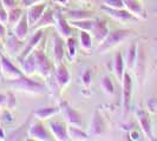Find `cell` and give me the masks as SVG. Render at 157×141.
Here are the masks:
<instances>
[{
  "label": "cell",
  "instance_id": "6da1fadb",
  "mask_svg": "<svg viewBox=\"0 0 157 141\" xmlns=\"http://www.w3.org/2000/svg\"><path fill=\"white\" fill-rule=\"evenodd\" d=\"M8 86L13 91L31 95H45L48 92V87L46 85L36 81L27 75H23L16 80H11L8 82Z\"/></svg>",
  "mask_w": 157,
  "mask_h": 141
},
{
  "label": "cell",
  "instance_id": "7a4b0ae2",
  "mask_svg": "<svg viewBox=\"0 0 157 141\" xmlns=\"http://www.w3.org/2000/svg\"><path fill=\"white\" fill-rule=\"evenodd\" d=\"M131 32L129 30H115V31H110L108 34V37L102 44L98 46V53L99 54H105L108 52H110L111 49L116 48L119 46L121 44H123L124 41L130 38Z\"/></svg>",
  "mask_w": 157,
  "mask_h": 141
},
{
  "label": "cell",
  "instance_id": "3957f363",
  "mask_svg": "<svg viewBox=\"0 0 157 141\" xmlns=\"http://www.w3.org/2000/svg\"><path fill=\"white\" fill-rule=\"evenodd\" d=\"M32 53L34 55V60H36L37 73L41 78L46 79V80H50V79L53 78L55 66L50 61V59L46 56V54L41 49H37V48Z\"/></svg>",
  "mask_w": 157,
  "mask_h": 141
},
{
  "label": "cell",
  "instance_id": "277c9868",
  "mask_svg": "<svg viewBox=\"0 0 157 141\" xmlns=\"http://www.w3.org/2000/svg\"><path fill=\"white\" fill-rule=\"evenodd\" d=\"M55 16H56V28H57V33L63 38V39H67L72 37L75 27H72L70 21L65 18L63 12L60 9H56L55 11Z\"/></svg>",
  "mask_w": 157,
  "mask_h": 141
},
{
  "label": "cell",
  "instance_id": "5b68a950",
  "mask_svg": "<svg viewBox=\"0 0 157 141\" xmlns=\"http://www.w3.org/2000/svg\"><path fill=\"white\" fill-rule=\"evenodd\" d=\"M60 112L63 113L64 119L66 121V124L70 126H76V127H82V115L77 110H75L70 103L66 101H63L60 103Z\"/></svg>",
  "mask_w": 157,
  "mask_h": 141
},
{
  "label": "cell",
  "instance_id": "8992f818",
  "mask_svg": "<svg viewBox=\"0 0 157 141\" xmlns=\"http://www.w3.org/2000/svg\"><path fill=\"white\" fill-rule=\"evenodd\" d=\"M0 63H1V74L7 79V80H16V79L23 77L24 73L21 70H19L13 63L10 60V58L2 54L0 56Z\"/></svg>",
  "mask_w": 157,
  "mask_h": 141
},
{
  "label": "cell",
  "instance_id": "52a82bcc",
  "mask_svg": "<svg viewBox=\"0 0 157 141\" xmlns=\"http://www.w3.org/2000/svg\"><path fill=\"white\" fill-rule=\"evenodd\" d=\"M105 131H106V125H105L104 118L101 114L99 110H96L92 114V118H91L87 133L90 136L98 138V136H102L103 134L105 133Z\"/></svg>",
  "mask_w": 157,
  "mask_h": 141
},
{
  "label": "cell",
  "instance_id": "ba28073f",
  "mask_svg": "<svg viewBox=\"0 0 157 141\" xmlns=\"http://www.w3.org/2000/svg\"><path fill=\"white\" fill-rule=\"evenodd\" d=\"M29 139L37 141H51L55 140L50 129H47L41 122H34L29 128Z\"/></svg>",
  "mask_w": 157,
  "mask_h": 141
},
{
  "label": "cell",
  "instance_id": "9c48e42d",
  "mask_svg": "<svg viewBox=\"0 0 157 141\" xmlns=\"http://www.w3.org/2000/svg\"><path fill=\"white\" fill-rule=\"evenodd\" d=\"M90 33L92 35V39L99 46L103 41L105 40V38L108 37V34L110 33L108 23L105 20H103V19H99V18L94 19V25H92V28H91Z\"/></svg>",
  "mask_w": 157,
  "mask_h": 141
},
{
  "label": "cell",
  "instance_id": "30bf717a",
  "mask_svg": "<svg viewBox=\"0 0 157 141\" xmlns=\"http://www.w3.org/2000/svg\"><path fill=\"white\" fill-rule=\"evenodd\" d=\"M136 118H137V121L141 126V129L144 134V136L148 140H155L154 133H152V122H151L149 113L147 110L138 108V110H136Z\"/></svg>",
  "mask_w": 157,
  "mask_h": 141
},
{
  "label": "cell",
  "instance_id": "8fae6325",
  "mask_svg": "<svg viewBox=\"0 0 157 141\" xmlns=\"http://www.w3.org/2000/svg\"><path fill=\"white\" fill-rule=\"evenodd\" d=\"M132 87L134 82L132 79L130 77V74L125 72L123 81H122V103H123V110L124 113H126L130 108V103H131V98H132Z\"/></svg>",
  "mask_w": 157,
  "mask_h": 141
},
{
  "label": "cell",
  "instance_id": "7c38bea8",
  "mask_svg": "<svg viewBox=\"0 0 157 141\" xmlns=\"http://www.w3.org/2000/svg\"><path fill=\"white\" fill-rule=\"evenodd\" d=\"M101 9H102L105 14H108L112 19L117 20L119 23H129V21H137L138 20L129 11H126L125 8H110L103 5L102 7H101Z\"/></svg>",
  "mask_w": 157,
  "mask_h": 141
},
{
  "label": "cell",
  "instance_id": "4fadbf2b",
  "mask_svg": "<svg viewBox=\"0 0 157 141\" xmlns=\"http://www.w3.org/2000/svg\"><path fill=\"white\" fill-rule=\"evenodd\" d=\"M4 46H5V53L10 54L11 56H18L23 52L24 47H25V41L18 39L16 35L12 33L4 41Z\"/></svg>",
  "mask_w": 157,
  "mask_h": 141
},
{
  "label": "cell",
  "instance_id": "5bb4252c",
  "mask_svg": "<svg viewBox=\"0 0 157 141\" xmlns=\"http://www.w3.org/2000/svg\"><path fill=\"white\" fill-rule=\"evenodd\" d=\"M41 38H43V31H41V30H39V31H37V32H33L31 38H30L29 41L25 44V47H24L23 52L17 56V60H19V63H20V61H23L27 55L31 54L32 52L37 48V46L39 45Z\"/></svg>",
  "mask_w": 157,
  "mask_h": 141
},
{
  "label": "cell",
  "instance_id": "9a60e30c",
  "mask_svg": "<svg viewBox=\"0 0 157 141\" xmlns=\"http://www.w3.org/2000/svg\"><path fill=\"white\" fill-rule=\"evenodd\" d=\"M53 77H55V80L56 82H57V85H58V87H59V89H63L64 87H66L70 84V72H69V68L63 63L55 65Z\"/></svg>",
  "mask_w": 157,
  "mask_h": 141
},
{
  "label": "cell",
  "instance_id": "2e32d148",
  "mask_svg": "<svg viewBox=\"0 0 157 141\" xmlns=\"http://www.w3.org/2000/svg\"><path fill=\"white\" fill-rule=\"evenodd\" d=\"M47 126H48V129H50L51 134L53 135L55 140H58V141L70 140L66 124L59 122V121H50Z\"/></svg>",
  "mask_w": 157,
  "mask_h": 141
},
{
  "label": "cell",
  "instance_id": "e0dca14e",
  "mask_svg": "<svg viewBox=\"0 0 157 141\" xmlns=\"http://www.w3.org/2000/svg\"><path fill=\"white\" fill-rule=\"evenodd\" d=\"M123 4H124V8L126 11H129L138 20H144L148 18L147 11L143 7L140 0H123Z\"/></svg>",
  "mask_w": 157,
  "mask_h": 141
},
{
  "label": "cell",
  "instance_id": "ac0fdd59",
  "mask_svg": "<svg viewBox=\"0 0 157 141\" xmlns=\"http://www.w3.org/2000/svg\"><path fill=\"white\" fill-rule=\"evenodd\" d=\"M65 39H63L58 33H55L53 35V59H55V65L60 63L64 61L65 58Z\"/></svg>",
  "mask_w": 157,
  "mask_h": 141
},
{
  "label": "cell",
  "instance_id": "d6986e66",
  "mask_svg": "<svg viewBox=\"0 0 157 141\" xmlns=\"http://www.w3.org/2000/svg\"><path fill=\"white\" fill-rule=\"evenodd\" d=\"M55 25H56L55 11L46 8L45 12H44V14H43L41 18L39 19V21L32 27V32H37V31H39V30H44V28H46V27L55 26Z\"/></svg>",
  "mask_w": 157,
  "mask_h": 141
},
{
  "label": "cell",
  "instance_id": "ffe728a7",
  "mask_svg": "<svg viewBox=\"0 0 157 141\" xmlns=\"http://www.w3.org/2000/svg\"><path fill=\"white\" fill-rule=\"evenodd\" d=\"M46 8H47L46 5L44 2L38 4V5H34L32 7H29L27 13H26V18H27V21H29V25H30L31 28L39 21V19L44 14V12H45Z\"/></svg>",
  "mask_w": 157,
  "mask_h": 141
},
{
  "label": "cell",
  "instance_id": "44dd1931",
  "mask_svg": "<svg viewBox=\"0 0 157 141\" xmlns=\"http://www.w3.org/2000/svg\"><path fill=\"white\" fill-rule=\"evenodd\" d=\"M94 12L84 11V9H69L65 12V18L69 21H79V20H89L94 19Z\"/></svg>",
  "mask_w": 157,
  "mask_h": 141
},
{
  "label": "cell",
  "instance_id": "7402d4cb",
  "mask_svg": "<svg viewBox=\"0 0 157 141\" xmlns=\"http://www.w3.org/2000/svg\"><path fill=\"white\" fill-rule=\"evenodd\" d=\"M29 33H30V25H29V21H27L26 14H24L23 18L20 19V21L13 27V34L18 39L25 41L27 39Z\"/></svg>",
  "mask_w": 157,
  "mask_h": 141
},
{
  "label": "cell",
  "instance_id": "603a6c76",
  "mask_svg": "<svg viewBox=\"0 0 157 141\" xmlns=\"http://www.w3.org/2000/svg\"><path fill=\"white\" fill-rule=\"evenodd\" d=\"M113 73H115V77L117 79V81L122 85V81H123V77H124V73H125V60L123 58V55L121 52H117L115 55V60H113Z\"/></svg>",
  "mask_w": 157,
  "mask_h": 141
},
{
  "label": "cell",
  "instance_id": "cb8c5ba5",
  "mask_svg": "<svg viewBox=\"0 0 157 141\" xmlns=\"http://www.w3.org/2000/svg\"><path fill=\"white\" fill-rule=\"evenodd\" d=\"M29 128H30V120L23 124L20 127H18L17 129L12 131L8 135H6V139L7 140H27Z\"/></svg>",
  "mask_w": 157,
  "mask_h": 141
},
{
  "label": "cell",
  "instance_id": "d4e9b609",
  "mask_svg": "<svg viewBox=\"0 0 157 141\" xmlns=\"http://www.w3.org/2000/svg\"><path fill=\"white\" fill-rule=\"evenodd\" d=\"M137 56H138V45L137 42H132L129 48H128V52H126L125 56V66L128 70H134L136 61H137Z\"/></svg>",
  "mask_w": 157,
  "mask_h": 141
},
{
  "label": "cell",
  "instance_id": "484cf974",
  "mask_svg": "<svg viewBox=\"0 0 157 141\" xmlns=\"http://www.w3.org/2000/svg\"><path fill=\"white\" fill-rule=\"evenodd\" d=\"M20 66H21L20 70H23L24 75L32 77V75L37 72V68H36V60H34L33 53H31L30 55H27L23 61H20Z\"/></svg>",
  "mask_w": 157,
  "mask_h": 141
},
{
  "label": "cell",
  "instance_id": "4316f807",
  "mask_svg": "<svg viewBox=\"0 0 157 141\" xmlns=\"http://www.w3.org/2000/svg\"><path fill=\"white\" fill-rule=\"evenodd\" d=\"M58 113H60V107L59 106H57V107H44V108H39V110H34L33 115L40 121H44V120H48L52 117H55Z\"/></svg>",
  "mask_w": 157,
  "mask_h": 141
},
{
  "label": "cell",
  "instance_id": "83f0119b",
  "mask_svg": "<svg viewBox=\"0 0 157 141\" xmlns=\"http://www.w3.org/2000/svg\"><path fill=\"white\" fill-rule=\"evenodd\" d=\"M67 132H69V136L70 140H76V141H84L90 139L89 133L84 132L82 129V127H76V126H70L67 127Z\"/></svg>",
  "mask_w": 157,
  "mask_h": 141
},
{
  "label": "cell",
  "instance_id": "f1b7e54d",
  "mask_svg": "<svg viewBox=\"0 0 157 141\" xmlns=\"http://www.w3.org/2000/svg\"><path fill=\"white\" fill-rule=\"evenodd\" d=\"M92 42H94V39H92V35H91L90 32L80 31V33H79V44H80V47L84 51H91Z\"/></svg>",
  "mask_w": 157,
  "mask_h": 141
},
{
  "label": "cell",
  "instance_id": "f546056e",
  "mask_svg": "<svg viewBox=\"0 0 157 141\" xmlns=\"http://www.w3.org/2000/svg\"><path fill=\"white\" fill-rule=\"evenodd\" d=\"M65 47H66V54L67 58L70 60V63H72L75 59H76V55H77V42L75 38H67L66 42H65Z\"/></svg>",
  "mask_w": 157,
  "mask_h": 141
},
{
  "label": "cell",
  "instance_id": "4dcf8cb0",
  "mask_svg": "<svg viewBox=\"0 0 157 141\" xmlns=\"http://www.w3.org/2000/svg\"><path fill=\"white\" fill-rule=\"evenodd\" d=\"M24 13L20 8H13L11 11H8V16H7V24L8 26L11 27H14L20 21V19L23 18Z\"/></svg>",
  "mask_w": 157,
  "mask_h": 141
},
{
  "label": "cell",
  "instance_id": "1f68e13d",
  "mask_svg": "<svg viewBox=\"0 0 157 141\" xmlns=\"http://www.w3.org/2000/svg\"><path fill=\"white\" fill-rule=\"evenodd\" d=\"M101 87H102L103 92L106 94V95H113L115 94V85L112 82V80L110 79V77L108 75H103L101 78Z\"/></svg>",
  "mask_w": 157,
  "mask_h": 141
},
{
  "label": "cell",
  "instance_id": "d6a6232c",
  "mask_svg": "<svg viewBox=\"0 0 157 141\" xmlns=\"http://www.w3.org/2000/svg\"><path fill=\"white\" fill-rule=\"evenodd\" d=\"M72 27L77 28L79 31H86L91 32L92 25H94V19H89V20H79V21H70Z\"/></svg>",
  "mask_w": 157,
  "mask_h": 141
},
{
  "label": "cell",
  "instance_id": "836d02e7",
  "mask_svg": "<svg viewBox=\"0 0 157 141\" xmlns=\"http://www.w3.org/2000/svg\"><path fill=\"white\" fill-rule=\"evenodd\" d=\"M17 107V99L16 95L12 91H10L6 93V108L5 110H16Z\"/></svg>",
  "mask_w": 157,
  "mask_h": 141
},
{
  "label": "cell",
  "instance_id": "e575fe53",
  "mask_svg": "<svg viewBox=\"0 0 157 141\" xmlns=\"http://www.w3.org/2000/svg\"><path fill=\"white\" fill-rule=\"evenodd\" d=\"M80 79H82V84H83V86L89 88V87L91 86V82H92V73H91V70H84Z\"/></svg>",
  "mask_w": 157,
  "mask_h": 141
},
{
  "label": "cell",
  "instance_id": "d590c367",
  "mask_svg": "<svg viewBox=\"0 0 157 141\" xmlns=\"http://www.w3.org/2000/svg\"><path fill=\"white\" fill-rule=\"evenodd\" d=\"M103 5L110 8H124L123 0H102Z\"/></svg>",
  "mask_w": 157,
  "mask_h": 141
},
{
  "label": "cell",
  "instance_id": "8d00e7d4",
  "mask_svg": "<svg viewBox=\"0 0 157 141\" xmlns=\"http://www.w3.org/2000/svg\"><path fill=\"white\" fill-rule=\"evenodd\" d=\"M7 16H8L7 9L5 8V6L2 5V2L0 0V23L7 24Z\"/></svg>",
  "mask_w": 157,
  "mask_h": 141
},
{
  "label": "cell",
  "instance_id": "74e56055",
  "mask_svg": "<svg viewBox=\"0 0 157 141\" xmlns=\"http://www.w3.org/2000/svg\"><path fill=\"white\" fill-rule=\"evenodd\" d=\"M20 1H21L23 7H25V8L32 7V6H34V5H38V4L44 2V0H20Z\"/></svg>",
  "mask_w": 157,
  "mask_h": 141
},
{
  "label": "cell",
  "instance_id": "f35d334b",
  "mask_svg": "<svg viewBox=\"0 0 157 141\" xmlns=\"http://www.w3.org/2000/svg\"><path fill=\"white\" fill-rule=\"evenodd\" d=\"M1 2L5 6V8L7 9V12L17 7V0H1Z\"/></svg>",
  "mask_w": 157,
  "mask_h": 141
},
{
  "label": "cell",
  "instance_id": "ab89813d",
  "mask_svg": "<svg viewBox=\"0 0 157 141\" xmlns=\"http://www.w3.org/2000/svg\"><path fill=\"white\" fill-rule=\"evenodd\" d=\"M6 37H7V30H6V26H5V24L0 23V40H1V41H5Z\"/></svg>",
  "mask_w": 157,
  "mask_h": 141
},
{
  "label": "cell",
  "instance_id": "60d3db41",
  "mask_svg": "<svg viewBox=\"0 0 157 141\" xmlns=\"http://www.w3.org/2000/svg\"><path fill=\"white\" fill-rule=\"evenodd\" d=\"M0 108H6V94L0 93Z\"/></svg>",
  "mask_w": 157,
  "mask_h": 141
},
{
  "label": "cell",
  "instance_id": "b9f144b4",
  "mask_svg": "<svg viewBox=\"0 0 157 141\" xmlns=\"http://www.w3.org/2000/svg\"><path fill=\"white\" fill-rule=\"evenodd\" d=\"M56 4H58V5H60V6H66L67 5V2H69V0H55Z\"/></svg>",
  "mask_w": 157,
  "mask_h": 141
},
{
  "label": "cell",
  "instance_id": "7bdbcfd3",
  "mask_svg": "<svg viewBox=\"0 0 157 141\" xmlns=\"http://www.w3.org/2000/svg\"><path fill=\"white\" fill-rule=\"evenodd\" d=\"M2 54H5V46H4V41L0 40V56Z\"/></svg>",
  "mask_w": 157,
  "mask_h": 141
},
{
  "label": "cell",
  "instance_id": "ee69618b",
  "mask_svg": "<svg viewBox=\"0 0 157 141\" xmlns=\"http://www.w3.org/2000/svg\"><path fill=\"white\" fill-rule=\"evenodd\" d=\"M0 140H6V134L4 132L2 127H0Z\"/></svg>",
  "mask_w": 157,
  "mask_h": 141
},
{
  "label": "cell",
  "instance_id": "f6af8a7d",
  "mask_svg": "<svg viewBox=\"0 0 157 141\" xmlns=\"http://www.w3.org/2000/svg\"><path fill=\"white\" fill-rule=\"evenodd\" d=\"M131 136H132V139H135V140H138L140 138H138V133H131Z\"/></svg>",
  "mask_w": 157,
  "mask_h": 141
},
{
  "label": "cell",
  "instance_id": "bcb514c9",
  "mask_svg": "<svg viewBox=\"0 0 157 141\" xmlns=\"http://www.w3.org/2000/svg\"><path fill=\"white\" fill-rule=\"evenodd\" d=\"M155 13L157 14V6H156V8H155Z\"/></svg>",
  "mask_w": 157,
  "mask_h": 141
},
{
  "label": "cell",
  "instance_id": "7dc6e473",
  "mask_svg": "<svg viewBox=\"0 0 157 141\" xmlns=\"http://www.w3.org/2000/svg\"><path fill=\"white\" fill-rule=\"evenodd\" d=\"M0 73H1V63H0Z\"/></svg>",
  "mask_w": 157,
  "mask_h": 141
},
{
  "label": "cell",
  "instance_id": "c3c4849f",
  "mask_svg": "<svg viewBox=\"0 0 157 141\" xmlns=\"http://www.w3.org/2000/svg\"><path fill=\"white\" fill-rule=\"evenodd\" d=\"M79 1H87V0H79Z\"/></svg>",
  "mask_w": 157,
  "mask_h": 141
}]
</instances>
